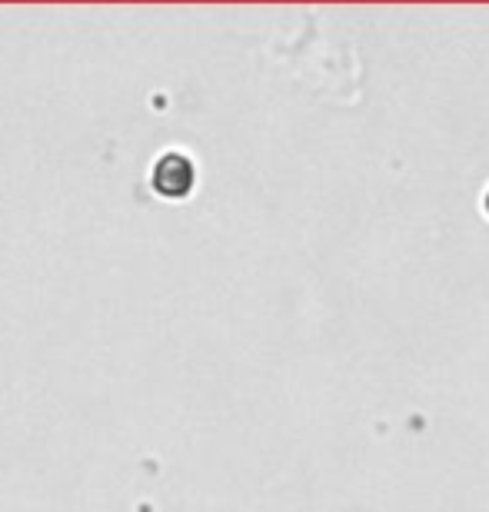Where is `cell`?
Listing matches in <instances>:
<instances>
[{"label": "cell", "mask_w": 489, "mask_h": 512, "mask_svg": "<svg viewBox=\"0 0 489 512\" xmlns=\"http://www.w3.org/2000/svg\"><path fill=\"white\" fill-rule=\"evenodd\" d=\"M197 183V167H193L190 153L183 150H163L150 163V190L163 200H187Z\"/></svg>", "instance_id": "1"}, {"label": "cell", "mask_w": 489, "mask_h": 512, "mask_svg": "<svg viewBox=\"0 0 489 512\" xmlns=\"http://www.w3.org/2000/svg\"><path fill=\"white\" fill-rule=\"evenodd\" d=\"M486 210H489V193H486Z\"/></svg>", "instance_id": "2"}]
</instances>
